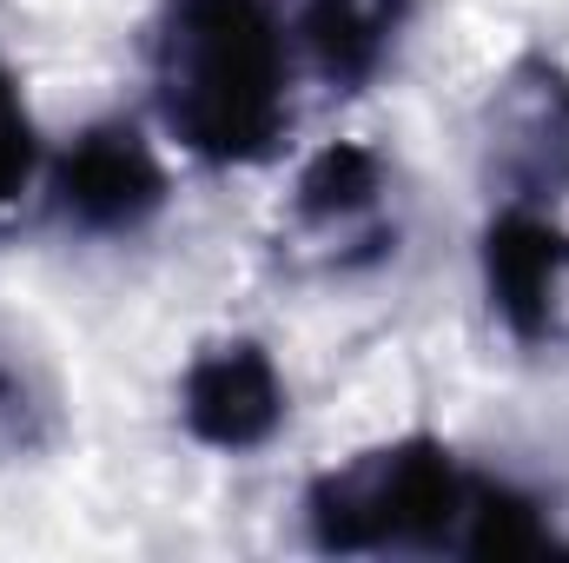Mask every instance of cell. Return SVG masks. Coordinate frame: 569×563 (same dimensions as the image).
Returning a JSON list of instances; mask_svg holds the SVG:
<instances>
[{"label": "cell", "mask_w": 569, "mask_h": 563, "mask_svg": "<svg viewBox=\"0 0 569 563\" xmlns=\"http://www.w3.org/2000/svg\"><path fill=\"white\" fill-rule=\"evenodd\" d=\"M152 107L206 166H259L291 127V53L272 0H159Z\"/></svg>", "instance_id": "6da1fadb"}, {"label": "cell", "mask_w": 569, "mask_h": 563, "mask_svg": "<svg viewBox=\"0 0 569 563\" xmlns=\"http://www.w3.org/2000/svg\"><path fill=\"white\" fill-rule=\"evenodd\" d=\"M477 471L457 464L443 437H398L371 444L305 491L311 544L331 557H391V551H457Z\"/></svg>", "instance_id": "7a4b0ae2"}, {"label": "cell", "mask_w": 569, "mask_h": 563, "mask_svg": "<svg viewBox=\"0 0 569 563\" xmlns=\"http://www.w3.org/2000/svg\"><path fill=\"white\" fill-rule=\"evenodd\" d=\"M477 146H483V186L497 206H563L569 199V67L557 53L530 47L517 53L483 113H477Z\"/></svg>", "instance_id": "3957f363"}, {"label": "cell", "mask_w": 569, "mask_h": 563, "mask_svg": "<svg viewBox=\"0 0 569 563\" xmlns=\"http://www.w3.org/2000/svg\"><path fill=\"white\" fill-rule=\"evenodd\" d=\"M166 166L133 120H100L53 159V206L73 233L127 239L166 213Z\"/></svg>", "instance_id": "277c9868"}, {"label": "cell", "mask_w": 569, "mask_h": 563, "mask_svg": "<svg viewBox=\"0 0 569 563\" xmlns=\"http://www.w3.org/2000/svg\"><path fill=\"white\" fill-rule=\"evenodd\" d=\"M284 405H291L284 378L259 338H219L179 378V424H186V437L206 444V451H226V457L272 444L284 424Z\"/></svg>", "instance_id": "5b68a950"}, {"label": "cell", "mask_w": 569, "mask_h": 563, "mask_svg": "<svg viewBox=\"0 0 569 563\" xmlns=\"http://www.w3.org/2000/svg\"><path fill=\"white\" fill-rule=\"evenodd\" d=\"M477 259H483V292H490L497 318L510 325V338L543 345L563 312L569 233L543 206H497L477 239Z\"/></svg>", "instance_id": "8992f818"}, {"label": "cell", "mask_w": 569, "mask_h": 563, "mask_svg": "<svg viewBox=\"0 0 569 563\" xmlns=\"http://www.w3.org/2000/svg\"><path fill=\"white\" fill-rule=\"evenodd\" d=\"M291 226L318 246H331L338 266L385 259L398 233L385 226V166L358 140H331L325 152L305 159L298 192H291Z\"/></svg>", "instance_id": "52a82bcc"}, {"label": "cell", "mask_w": 569, "mask_h": 563, "mask_svg": "<svg viewBox=\"0 0 569 563\" xmlns=\"http://www.w3.org/2000/svg\"><path fill=\"white\" fill-rule=\"evenodd\" d=\"M418 0H298V47L325 87L358 93L385 73Z\"/></svg>", "instance_id": "ba28073f"}, {"label": "cell", "mask_w": 569, "mask_h": 563, "mask_svg": "<svg viewBox=\"0 0 569 563\" xmlns=\"http://www.w3.org/2000/svg\"><path fill=\"white\" fill-rule=\"evenodd\" d=\"M543 551H557V531L543 524V504L523 497L503 477H477L463 531H457V557H543Z\"/></svg>", "instance_id": "9c48e42d"}, {"label": "cell", "mask_w": 569, "mask_h": 563, "mask_svg": "<svg viewBox=\"0 0 569 563\" xmlns=\"http://www.w3.org/2000/svg\"><path fill=\"white\" fill-rule=\"evenodd\" d=\"M33 166H40V140H33V120L20 107V87L0 60V219L20 206V192L33 186Z\"/></svg>", "instance_id": "30bf717a"}, {"label": "cell", "mask_w": 569, "mask_h": 563, "mask_svg": "<svg viewBox=\"0 0 569 563\" xmlns=\"http://www.w3.org/2000/svg\"><path fill=\"white\" fill-rule=\"evenodd\" d=\"M40 405H33V392H27V378L13 372V365H0V444H33L40 431Z\"/></svg>", "instance_id": "8fae6325"}]
</instances>
